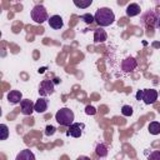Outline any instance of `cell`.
<instances>
[{"label": "cell", "instance_id": "6da1fadb", "mask_svg": "<svg viewBox=\"0 0 160 160\" xmlns=\"http://www.w3.org/2000/svg\"><path fill=\"white\" fill-rule=\"evenodd\" d=\"M94 18H95L96 24H98L99 26L104 28V26H109V25H111V24L114 22V20H115V14H114V11H112L111 9H109V8H100V9L96 10Z\"/></svg>", "mask_w": 160, "mask_h": 160}, {"label": "cell", "instance_id": "7a4b0ae2", "mask_svg": "<svg viewBox=\"0 0 160 160\" xmlns=\"http://www.w3.org/2000/svg\"><path fill=\"white\" fill-rule=\"evenodd\" d=\"M74 119H75V115H74L72 110H70L69 108H61L55 114V120L61 126H68L69 128L74 122Z\"/></svg>", "mask_w": 160, "mask_h": 160}, {"label": "cell", "instance_id": "3957f363", "mask_svg": "<svg viewBox=\"0 0 160 160\" xmlns=\"http://www.w3.org/2000/svg\"><path fill=\"white\" fill-rule=\"evenodd\" d=\"M31 19L36 22V24H42L46 20H49L48 16V11L42 5H35L31 10Z\"/></svg>", "mask_w": 160, "mask_h": 160}, {"label": "cell", "instance_id": "277c9868", "mask_svg": "<svg viewBox=\"0 0 160 160\" xmlns=\"http://www.w3.org/2000/svg\"><path fill=\"white\" fill-rule=\"evenodd\" d=\"M54 84L51 80H42L40 82V86H39V94L40 96H48V95H51L54 94Z\"/></svg>", "mask_w": 160, "mask_h": 160}, {"label": "cell", "instance_id": "5b68a950", "mask_svg": "<svg viewBox=\"0 0 160 160\" xmlns=\"http://www.w3.org/2000/svg\"><path fill=\"white\" fill-rule=\"evenodd\" d=\"M158 100V91L155 89H145L142 90V101L146 105H151Z\"/></svg>", "mask_w": 160, "mask_h": 160}, {"label": "cell", "instance_id": "8992f818", "mask_svg": "<svg viewBox=\"0 0 160 160\" xmlns=\"http://www.w3.org/2000/svg\"><path fill=\"white\" fill-rule=\"evenodd\" d=\"M84 128H85V124H82V122H72L69 126V130H68L66 135L72 136V138H80L81 134H82Z\"/></svg>", "mask_w": 160, "mask_h": 160}, {"label": "cell", "instance_id": "52a82bcc", "mask_svg": "<svg viewBox=\"0 0 160 160\" xmlns=\"http://www.w3.org/2000/svg\"><path fill=\"white\" fill-rule=\"evenodd\" d=\"M35 104L30 99H24L20 101V110L24 115H31L32 111H35Z\"/></svg>", "mask_w": 160, "mask_h": 160}, {"label": "cell", "instance_id": "ba28073f", "mask_svg": "<svg viewBox=\"0 0 160 160\" xmlns=\"http://www.w3.org/2000/svg\"><path fill=\"white\" fill-rule=\"evenodd\" d=\"M136 65H138L136 60H135L132 56H130V58H126L125 60H122V62H121V69H122V71H125V72H131L132 70H135Z\"/></svg>", "mask_w": 160, "mask_h": 160}, {"label": "cell", "instance_id": "9c48e42d", "mask_svg": "<svg viewBox=\"0 0 160 160\" xmlns=\"http://www.w3.org/2000/svg\"><path fill=\"white\" fill-rule=\"evenodd\" d=\"M48 22H49V26L52 28V29H55V30L61 29L62 25H64L62 18L60 15H52V16H50L49 20H48Z\"/></svg>", "mask_w": 160, "mask_h": 160}, {"label": "cell", "instance_id": "30bf717a", "mask_svg": "<svg viewBox=\"0 0 160 160\" xmlns=\"http://www.w3.org/2000/svg\"><path fill=\"white\" fill-rule=\"evenodd\" d=\"M8 101L9 102H11V104H18V102H20L21 100H22V94H21V91H19V90H11L9 94H8Z\"/></svg>", "mask_w": 160, "mask_h": 160}, {"label": "cell", "instance_id": "8fae6325", "mask_svg": "<svg viewBox=\"0 0 160 160\" xmlns=\"http://www.w3.org/2000/svg\"><path fill=\"white\" fill-rule=\"evenodd\" d=\"M35 111L39 112V114H42L48 110V100L45 98H39L35 102Z\"/></svg>", "mask_w": 160, "mask_h": 160}, {"label": "cell", "instance_id": "7c38bea8", "mask_svg": "<svg viewBox=\"0 0 160 160\" xmlns=\"http://www.w3.org/2000/svg\"><path fill=\"white\" fill-rule=\"evenodd\" d=\"M108 39V34H106V31L104 30V29H96L95 30V32H94V41L96 42V44H99V42H104L105 40Z\"/></svg>", "mask_w": 160, "mask_h": 160}, {"label": "cell", "instance_id": "4fadbf2b", "mask_svg": "<svg viewBox=\"0 0 160 160\" xmlns=\"http://www.w3.org/2000/svg\"><path fill=\"white\" fill-rule=\"evenodd\" d=\"M125 11H126V15L132 18V16H136V15L140 14V6L138 4H130V5L126 6V10Z\"/></svg>", "mask_w": 160, "mask_h": 160}, {"label": "cell", "instance_id": "5bb4252c", "mask_svg": "<svg viewBox=\"0 0 160 160\" xmlns=\"http://www.w3.org/2000/svg\"><path fill=\"white\" fill-rule=\"evenodd\" d=\"M34 159H35V155H34L30 150H28V149L22 150V151L16 156V160H34Z\"/></svg>", "mask_w": 160, "mask_h": 160}, {"label": "cell", "instance_id": "9a60e30c", "mask_svg": "<svg viewBox=\"0 0 160 160\" xmlns=\"http://www.w3.org/2000/svg\"><path fill=\"white\" fill-rule=\"evenodd\" d=\"M95 152L99 158H105L108 155V148L105 144H98L95 148Z\"/></svg>", "mask_w": 160, "mask_h": 160}, {"label": "cell", "instance_id": "2e32d148", "mask_svg": "<svg viewBox=\"0 0 160 160\" xmlns=\"http://www.w3.org/2000/svg\"><path fill=\"white\" fill-rule=\"evenodd\" d=\"M148 130H149V132H150L151 135H158V134H160V122H158V121L150 122L149 126H148Z\"/></svg>", "mask_w": 160, "mask_h": 160}, {"label": "cell", "instance_id": "e0dca14e", "mask_svg": "<svg viewBox=\"0 0 160 160\" xmlns=\"http://www.w3.org/2000/svg\"><path fill=\"white\" fill-rule=\"evenodd\" d=\"M75 6L79 9H86L92 4V0H72Z\"/></svg>", "mask_w": 160, "mask_h": 160}, {"label": "cell", "instance_id": "ac0fdd59", "mask_svg": "<svg viewBox=\"0 0 160 160\" xmlns=\"http://www.w3.org/2000/svg\"><path fill=\"white\" fill-rule=\"evenodd\" d=\"M0 132H1L0 140H6L8 136H9V129H8V126L5 124H1L0 125Z\"/></svg>", "mask_w": 160, "mask_h": 160}, {"label": "cell", "instance_id": "d6986e66", "mask_svg": "<svg viewBox=\"0 0 160 160\" xmlns=\"http://www.w3.org/2000/svg\"><path fill=\"white\" fill-rule=\"evenodd\" d=\"M121 114L124 116H131L132 115V108L130 105H124L121 108Z\"/></svg>", "mask_w": 160, "mask_h": 160}, {"label": "cell", "instance_id": "ffe728a7", "mask_svg": "<svg viewBox=\"0 0 160 160\" xmlns=\"http://www.w3.org/2000/svg\"><path fill=\"white\" fill-rule=\"evenodd\" d=\"M81 20H84L86 24H91V22L95 20V18H94L91 14H84V15L81 16Z\"/></svg>", "mask_w": 160, "mask_h": 160}, {"label": "cell", "instance_id": "44dd1931", "mask_svg": "<svg viewBox=\"0 0 160 160\" xmlns=\"http://www.w3.org/2000/svg\"><path fill=\"white\" fill-rule=\"evenodd\" d=\"M55 132H56V128H55V126H52V125H48V126H46L45 134H46L48 136H51V135H54Z\"/></svg>", "mask_w": 160, "mask_h": 160}, {"label": "cell", "instance_id": "7402d4cb", "mask_svg": "<svg viewBox=\"0 0 160 160\" xmlns=\"http://www.w3.org/2000/svg\"><path fill=\"white\" fill-rule=\"evenodd\" d=\"M85 114L86 115H95L96 114V109L94 106H91V105H88L85 108Z\"/></svg>", "mask_w": 160, "mask_h": 160}, {"label": "cell", "instance_id": "603a6c76", "mask_svg": "<svg viewBox=\"0 0 160 160\" xmlns=\"http://www.w3.org/2000/svg\"><path fill=\"white\" fill-rule=\"evenodd\" d=\"M149 159H151V160L159 159V160H160V151H154V152H151V154L149 155Z\"/></svg>", "mask_w": 160, "mask_h": 160}, {"label": "cell", "instance_id": "cb8c5ba5", "mask_svg": "<svg viewBox=\"0 0 160 160\" xmlns=\"http://www.w3.org/2000/svg\"><path fill=\"white\" fill-rule=\"evenodd\" d=\"M136 100H142V90H139L136 92Z\"/></svg>", "mask_w": 160, "mask_h": 160}, {"label": "cell", "instance_id": "d4e9b609", "mask_svg": "<svg viewBox=\"0 0 160 160\" xmlns=\"http://www.w3.org/2000/svg\"><path fill=\"white\" fill-rule=\"evenodd\" d=\"M54 82H55V84H58V82H59V79H58V78H55V79H54Z\"/></svg>", "mask_w": 160, "mask_h": 160}, {"label": "cell", "instance_id": "484cf974", "mask_svg": "<svg viewBox=\"0 0 160 160\" xmlns=\"http://www.w3.org/2000/svg\"><path fill=\"white\" fill-rule=\"evenodd\" d=\"M158 28H159V29H160V18H159V19H158Z\"/></svg>", "mask_w": 160, "mask_h": 160}, {"label": "cell", "instance_id": "4316f807", "mask_svg": "<svg viewBox=\"0 0 160 160\" xmlns=\"http://www.w3.org/2000/svg\"><path fill=\"white\" fill-rule=\"evenodd\" d=\"M14 1H18V0H14Z\"/></svg>", "mask_w": 160, "mask_h": 160}]
</instances>
